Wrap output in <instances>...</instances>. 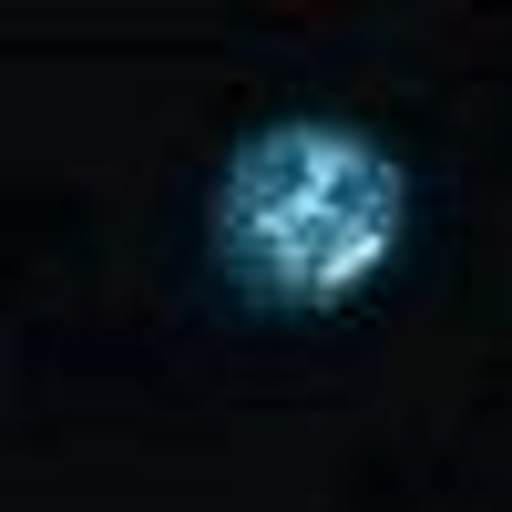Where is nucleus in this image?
I'll use <instances>...</instances> for the list:
<instances>
[{"instance_id": "1", "label": "nucleus", "mask_w": 512, "mask_h": 512, "mask_svg": "<svg viewBox=\"0 0 512 512\" xmlns=\"http://www.w3.org/2000/svg\"><path fill=\"white\" fill-rule=\"evenodd\" d=\"M410 226V185L359 123H256L226 154L216 246L277 308H338L359 297Z\"/></svg>"}]
</instances>
